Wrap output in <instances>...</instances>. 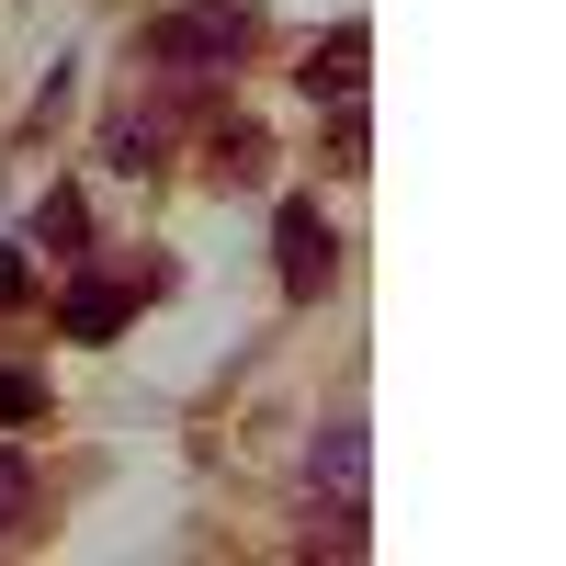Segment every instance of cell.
I'll use <instances>...</instances> for the list:
<instances>
[{"label":"cell","mask_w":566,"mask_h":566,"mask_svg":"<svg viewBox=\"0 0 566 566\" xmlns=\"http://www.w3.org/2000/svg\"><path fill=\"white\" fill-rule=\"evenodd\" d=\"M114 170H159V125H148V114L114 125Z\"/></svg>","instance_id":"9"},{"label":"cell","mask_w":566,"mask_h":566,"mask_svg":"<svg viewBox=\"0 0 566 566\" xmlns=\"http://www.w3.org/2000/svg\"><path fill=\"white\" fill-rule=\"evenodd\" d=\"M306 476H317V499H328V510H352V522H363V476H374L363 419H328V431H317V453H306Z\"/></svg>","instance_id":"3"},{"label":"cell","mask_w":566,"mask_h":566,"mask_svg":"<svg viewBox=\"0 0 566 566\" xmlns=\"http://www.w3.org/2000/svg\"><path fill=\"white\" fill-rule=\"evenodd\" d=\"M148 57H159V69H239V57H250V0L159 12V23H148Z\"/></svg>","instance_id":"1"},{"label":"cell","mask_w":566,"mask_h":566,"mask_svg":"<svg viewBox=\"0 0 566 566\" xmlns=\"http://www.w3.org/2000/svg\"><path fill=\"white\" fill-rule=\"evenodd\" d=\"M80 239H91V205L80 193H45L34 205V250H80Z\"/></svg>","instance_id":"7"},{"label":"cell","mask_w":566,"mask_h":566,"mask_svg":"<svg viewBox=\"0 0 566 566\" xmlns=\"http://www.w3.org/2000/svg\"><path fill=\"white\" fill-rule=\"evenodd\" d=\"M23 510H34V464L0 453V533H23Z\"/></svg>","instance_id":"8"},{"label":"cell","mask_w":566,"mask_h":566,"mask_svg":"<svg viewBox=\"0 0 566 566\" xmlns=\"http://www.w3.org/2000/svg\"><path fill=\"white\" fill-rule=\"evenodd\" d=\"M261 170H272V136L261 125H227L216 136V181H261Z\"/></svg>","instance_id":"6"},{"label":"cell","mask_w":566,"mask_h":566,"mask_svg":"<svg viewBox=\"0 0 566 566\" xmlns=\"http://www.w3.org/2000/svg\"><path fill=\"white\" fill-rule=\"evenodd\" d=\"M0 419H12V431L45 419V374H0Z\"/></svg>","instance_id":"11"},{"label":"cell","mask_w":566,"mask_h":566,"mask_svg":"<svg viewBox=\"0 0 566 566\" xmlns=\"http://www.w3.org/2000/svg\"><path fill=\"white\" fill-rule=\"evenodd\" d=\"M125 317H136V283H114V272H80L69 295H57V328H69V340H114Z\"/></svg>","instance_id":"4"},{"label":"cell","mask_w":566,"mask_h":566,"mask_svg":"<svg viewBox=\"0 0 566 566\" xmlns=\"http://www.w3.org/2000/svg\"><path fill=\"white\" fill-rule=\"evenodd\" d=\"M363 148H374V125H363V114H352V103H340V125H328V170H374V159H363Z\"/></svg>","instance_id":"10"},{"label":"cell","mask_w":566,"mask_h":566,"mask_svg":"<svg viewBox=\"0 0 566 566\" xmlns=\"http://www.w3.org/2000/svg\"><path fill=\"white\" fill-rule=\"evenodd\" d=\"M272 261H283V295H328V272H340L328 216H317V205H283V216H272Z\"/></svg>","instance_id":"2"},{"label":"cell","mask_w":566,"mask_h":566,"mask_svg":"<svg viewBox=\"0 0 566 566\" xmlns=\"http://www.w3.org/2000/svg\"><path fill=\"white\" fill-rule=\"evenodd\" d=\"M363 57H374V34L363 23H340V34H328V45H306V103H352V91H363Z\"/></svg>","instance_id":"5"}]
</instances>
